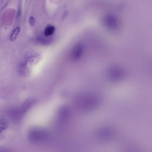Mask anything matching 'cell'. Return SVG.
Instances as JSON below:
<instances>
[{"mask_svg": "<svg viewBox=\"0 0 152 152\" xmlns=\"http://www.w3.org/2000/svg\"><path fill=\"white\" fill-rule=\"evenodd\" d=\"M75 102L76 106L82 110H88L95 108L99 102L97 96L91 93H82L77 95Z\"/></svg>", "mask_w": 152, "mask_h": 152, "instance_id": "6da1fadb", "label": "cell"}, {"mask_svg": "<svg viewBox=\"0 0 152 152\" xmlns=\"http://www.w3.org/2000/svg\"><path fill=\"white\" fill-rule=\"evenodd\" d=\"M28 137L32 142L40 143L47 141L50 138V134L47 130L44 128L35 127L29 131Z\"/></svg>", "mask_w": 152, "mask_h": 152, "instance_id": "7a4b0ae2", "label": "cell"}, {"mask_svg": "<svg viewBox=\"0 0 152 152\" xmlns=\"http://www.w3.org/2000/svg\"><path fill=\"white\" fill-rule=\"evenodd\" d=\"M107 75L111 80L116 81L121 79L122 77L123 72L121 69L118 67L112 66L108 69Z\"/></svg>", "mask_w": 152, "mask_h": 152, "instance_id": "3957f363", "label": "cell"}, {"mask_svg": "<svg viewBox=\"0 0 152 152\" xmlns=\"http://www.w3.org/2000/svg\"><path fill=\"white\" fill-rule=\"evenodd\" d=\"M55 30V27L51 25H48L45 28L44 34L46 36H50L54 33Z\"/></svg>", "mask_w": 152, "mask_h": 152, "instance_id": "277c9868", "label": "cell"}, {"mask_svg": "<svg viewBox=\"0 0 152 152\" xmlns=\"http://www.w3.org/2000/svg\"><path fill=\"white\" fill-rule=\"evenodd\" d=\"M20 28L19 27H17L13 30L10 35V37L11 41H14L15 40L17 35L20 31Z\"/></svg>", "mask_w": 152, "mask_h": 152, "instance_id": "5b68a950", "label": "cell"}, {"mask_svg": "<svg viewBox=\"0 0 152 152\" xmlns=\"http://www.w3.org/2000/svg\"><path fill=\"white\" fill-rule=\"evenodd\" d=\"M21 14V5L20 3H19L18 5V10L17 11V13L16 15V18L17 19H18L20 17Z\"/></svg>", "mask_w": 152, "mask_h": 152, "instance_id": "8992f818", "label": "cell"}, {"mask_svg": "<svg viewBox=\"0 0 152 152\" xmlns=\"http://www.w3.org/2000/svg\"><path fill=\"white\" fill-rule=\"evenodd\" d=\"M29 21L30 24L32 26H34L35 24V19L32 16H31L29 18Z\"/></svg>", "mask_w": 152, "mask_h": 152, "instance_id": "52a82bcc", "label": "cell"}, {"mask_svg": "<svg viewBox=\"0 0 152 152\" xmlns=\"http://www.w3.org/2000/svg\"><path fill=\"white\" fill-rule=\"evenodd\" d=\"M1 152H10L8 150H7V149H2V151Z\"/></svg>", "mask_w": 152, "mask_h": 152, "instance_id": "ba28073f", "label": "cell"}, {"mask_svg": "<svg viewBox=\"0 0 152 152\" xmlns=\"http://www.w3.org/2000/svg\"><path fill=\"white\" fill-rule=\"evenodd\" d=\"M83 45H84V44H83Z\"/></svg>", "mask_w": 152, "mask_h": 152, "instance_id": "9c48e42d", "label": "cell"}, {"mask_svg": "<svg viewBox=\"0 0 152 152\" xmlns=\"http://www.w3.org/2000/svg\"><path fill=\"white\" fill-rule=\"evenodd\" d=\"M83 47H84V45H83Z\"/></svg>", "mask_w": 152, "mask_h": 152, "instance_id": "30bf717a", "label": "cell"}]
</instances>
